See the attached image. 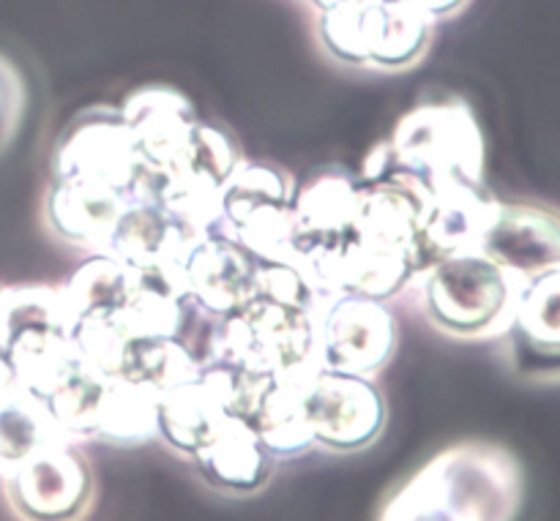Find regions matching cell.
I'll return each instance as SVG.
<instances>
[{
  "label": "cell",
  "mask_w": 560,
  "mask_h": 521,
  "mask_svg": "<svg viewBox=\"0 0 560 521\" xmlns=\"http://www.w3.org/2000/svg\"><path fill=\"white\" fill-rule=\"evenodd\" d=\"M523 497L525 475L512 451L463 442L410 475L377 521H514Z\"/></svg>",
  "instance_id": "obj_1"
},
{
  "label": "cell",
  "mask_w": 560,
  "mask_h": 521,
  "mask_svg": "<svg viewBox=\"0 0 560 521\" xmlns=\"http://www.w3.org/2000/svg\"><path fill=\"white\" fill-rule=\"evenodd\" d=\"M386 173L377 183H405L430 197L454 183H485V137L468 104L410 109L394 129Z\"/></svg>",
  "instance_id": "obj_2"
},
{
  "label": "cell",
  "mask_w": 560,
  "mask_h": 521,
  "mask_svg": "<svg viewBox=\"0 0 560 521\" xmlns=\"http://www.w3.org/2000/svg\"><path fill=\"white\" fill-rule=\"evenodd\" d=\"M523 279L481 249L441 257L413 287L427 322L454 339H495L512 322Z\"/></svg>",
  "instance_id": "obj_3"
},
{
  "label": "cell",
  "mask_w": 560,
  "mask_h": 521,
  "mask_svg": "<svg viewBox=\"0 0 560 521\" xmlns=\"http://www.w3.org/2000/svg\"><path fill=\"white\" fill-rule=\"evenodd\" d=\"M213 360L268 377H310L317 360L315 309L249 295L217 325Z\"/></svg>",
  "instance_id": "obj_4"
},
{
  "label": "cell",
  "mask_w": 560,
  "mask_h": 521,
  "mask_svg": "<svg viewBox=\"0 0 560 521\" xmlns=\"http://www.w3.org/2000/svg\"><path fill=\"white\" fill-rule=\"evenodd\" d=\"M293 194L288 173L271 164L238 162L222 186L224 229L257 262L295 265Z\"/></svg>",
  "instance_id": "obj_5"
},
{
  "label": "cell",
  "mask_w": 560,
  "mask_h": 521,
  "mask_svg": "<svg viewBox=\"0 0 560 521\" xmlns=\"http://www.w3.org/2000/svg\"><path fill=\"white\" fill-rule=\"evenodd\" d=\"M52 173L63 183L102 186L124 197L140 194L145 180L129 126L113 107H93L74 118L55 147Z\"/></svg>",
  "instance_id": "obj_6"
},
{
  "label": "cell",
  "mask_w": 560,
  "mask_h": 521,
  "mask_svg": "<svg viewBox=\"0 0 560 521\" xmlns=\"http://www.w3.org/2000/svg\"><path fill=\"white\" fill-rule=\"evenodd\" d=\"M315 328L320 369L375 377L397 347V320L383 300L359 295L317 300Z\"/></svg>",
  "instance_id": "obj_7"
},
{
  "label": "cell",
  "mask_w": 560,
  "mask_h": 521,
  "mask_svg": "<svg viewBox=\"0 0 560 521\" xmlns=\"http://www.w3.org/2000/svg\"><path fill=\"white\" fill-rule=\"evenodd\" d=\"M3 481L11 511L22 521H80L91 511V467L66 440L33 451Z\"/></svg>",
  "instance_id": "obj_8"
},
{
  "label": "cell",
  "mask_w": 560,
  "mask_h": 521,
  "mask_svg": "<svg viewBox=\"0 0 560 521\" xmlns=\"http://www.w3.org/2000/svg\"><path fill=\"white\" fill-rule=\"evenodd\" d=\"M304 407L315 446L334 453L372 446L386 426V402L372 377L317 369L306 380Z\"/></svg>",
  "instance_id": "obj_9"
},
{
  "label": "cell",
  "mask_w": 560,
  "mask_h": 521,
  "mask_svg": "<svg viewBox=\"0 0 560 521\" xmlns=\"http://www.w3.org/2000/svg\"><path fill=\"white\" fill-rule=\"evenodd\" d=\"M501 339L514 377L530 386H560V268L523 284Z\"/></svg>",
  "instance_id": "obj_10"
},
{
  "label": "cell",
  "mask_w": 560,
  "mask_h": 521,
  "mask_svg": "<svg viewBox=\"0 0 560 521\" xmlns=\"http://www.w3.org/2000/svg\"><path fill=\"white\" fill-rule=\"evenodd\" d=\"M257 260L241 249L224 227L195 233L180 260L178 282L186 300L222 320L255 289Z\"/></svg>",
  "instance_id": "obj_11"
},
{
  "label": "cell",
  "mask_w": 560,
  "mask_h": 521,
  "mask_svg": "<svg viewBox=\"0 0 560 521\" xmlns=\"http://www.w3.org/2000/svg\"><path fill=\"white\" fill-rule=\"evenodd\" d=\"M479 249L523 282L560 268V211L534 202H501Z\"/></svg>",
  "instance_id": "obj_12"
},
{
  "label": "cell",
  "mask_w": 560,
  "mask_h": 521,
  "mask_svg": "<svg viewBox=\"0 0 560 521\" xmlns=\"http://www.w3.org/2000/svg\"><path fill=\"white\" fill-rule=\"evenodd\" d=\"M120 118L129 126L137 156L148 175L173 173L197 120L189 98L175 87L162 85L140 87L126 96Z\"/></svg>",
  "instance_id": "obj_13"
},
{
  "label": "cell",
  "mask_w": 560,
  "mask_h": 521,
  "mask_svg": "<svg viewBox=\"0 0 560 521\" xmlns=\"http://www.w3.org/2000/svg\"><path fill=\"white\" fill-rule=\"evenodd\" d=\"M495 211L498 200L485 183H454L427 197L421 218L427 262L435 265L441 257L479 249Z\"/></svg>",
  "instance_id": "obj_14"
},
{
  "label": "cell",
  "mask_w": 560,
  "mask_h": 521,
  "mask_svg": "<svg viewBox=\"0 0 560 521\" xmlns=\"http://www.w3.org/2000/svg\"><path fill=\"white\" fill-rule=\"evenodd\" d=\"M191 462L211 489L241 497L266 489L277 459L262 448L260 437L244 418L228 415Z\"/></svg>",
  "instance_id": "obj_15"
},
{
  "label": "cell",
  "mask_w": 560,
  "mask_h": 521,
  "mask_svg": "<svg viewBox=\"0 0 560 521\" xmlns=\"http://www.w3.org/2000/svg\"><path fill=\"white\" fill-rule=\"evenodd\" d=\"M359 208V180L342 173L315 175L293 194V251L342 244Z\"/></svg>",
  "instance_id": "obj_16"
},
{
  "label": "cell",
  "mask_w": 560,
  "mask_h": 521,
  "mask_svg": "<svg viewBox=\"0 0 560 521\" xmlns=\"http://www.w3.org/2000/svg\"><path fill=\"white\" fill-rule=\"evenodd\" d=\"M126 200L129 197L102 186L55 180L44 200V222L58 240L98 254Z\"/></svg>",
  "instance_id": "obj_17"
},
{
  "label": "cell",
  "mask_w": 560,
  "mask_h": 521,
  "mask_svg": "<svg viewBox=\"0 0 560 521\" xmlns=\"http://www.w3.org/2000/svg\"><path fill=\"white\" fill-rule=\"evenodd\" d=\"M107 380L102 371L88 366L77 355L47 388L36 396L42 410L47 413L49 424L55 426L66 442L96 440L98 415H102Z\"/></svg>",
  "instance_id": "obj_18"
},
{
  "label": "cell",
  "mask_w": 560,
  "mask_h": 521,
  "mask_svg": "<svg viewBox=\"0 0 560 521\" xmlns=\"http://www.w3.org/2000/svg\"><path fill=\"white\" fill-rule=\"evenodd\" d=\"M310 377H271L252 415L246 418V424L260 437L262 448L277 462L304 457L306 451L315 448L304 407V388Z\"/></svg>",
  "instance_id": "obj_19"
},
{
  "label": "cell",
  "mask_w": 560,
  "mask_h": 521,
  "mask_svg": "<svg viewBox=\"0 0 560 521\" xmlns=\"http://www.w3.org/2000/svg\"><path fill=\"white\" fill-rule=\"evenodd\" d=\"M432 22L408 0H377L370 44L372 69L402 71L419 63L430 49Z\"/></svg>",
  "instance_id": "obj_20"
},
{
  "label": "cell",
  "mask_w": 560,
  "mask_h": 521,
  "mask_svg": "<svg viewBox=\"0 0 560 521\" xmlns=\"http://www.w3.org/2000/svg\"><path fill=\"white\" fill-rule=\"evenodd\" d=\"M156 402L159 393L153 388L124 377H109L96 440L118 448H135L156 440Z\"/></svg>",
  "instance_id": "obj_21"
},
{
  "label": "cell",
  "mask_w": 560,
  "mask_h": 521,
  "mask_svg": "<svg viewBox=\"0 0 560 521\" xmlns=\"http://www.w3.org/2000/svg\"><path fill=\"white\" fill-rule=\"evenodd\" d=\"M129 271L107 254H93L60 287L74 322L115 320L129 298Z\"/></svg>",
  "instance_id": "obj_22"
},
{
  "label": "cell",
  "mask_w": 560,
  "mask_h": 521,
  "mask_svg": "<svg viewBox=\"0 0 560 521\" xmlns=\"http://www.w3.org/2000/svg\"><path fill=\"white\" fill-rule=\"evenodd\" d=\"M197 371H200V364L191 358L180 339H126L115 377L142 382V386L162 393L178 382L191 380Z\"/></svg>",
  "instance_id": "obj_23"
},
{
  "label": "cell",
  "mask_w": 560,
  "mask_h": 521,
  "mask_svg": "<svg viewBox=\"0 0 560 521\" xmlns=\"http://www.w3.org/2000/svg\"><path fill=\"white\" fill-rule=\"evenodd\" d=\"M375 11L377 0H339L328 11H320L317 36H320L323 49L339 63L366 69Z\"/></svg>",
  "instance_id": "obj_24"
},
{
  "label": "cell",
  "mask_w": 560,
  "mask_h": 521,
  "mask_svg": "<svg viewBox=\"0 0 560 521\" xmlns=\"http://www.w3.org/2000/svg\"><path fill=\"white\" fill-rule=\"evenodd\" d=\"M55 440H63V437L49 424L42 404L20 388L0 407V475L14 470L22 459Z\"/></svg>",
  "instance_id": "obj_25"
},
{
  "label": "cell",
  "mask_w": 560,
  "mask_h": 521,
  "mask_svg": "<svg viewBox=\"0 0 560 521\" xmlns=\"http://www.w3.org/2000/svg\"><path fill=\"white\" fill-rule=\"evenodd\" d=\"M238 147H235L233 137L228 131L195 120L184 153H180V162L175 164L173 173L191 175L202 183L222 189L224 180L238 167Z\"/></svg>",
  "instance_id": "obj_26"
},
{
  "label": "cell",
  "mask_w": 560,
  "mask_h": 521,
  "mask_svg": "<svg viewBox=\"0 0 560 521\" xmlns=\"http://www.w3.org/2000/svg\"><path fill=\"white\" fill-rule=\"evenodd\" d=\"M252 295L277 300V304L301 306V309H315L317 306V295L312 293L310 282L290 262H257Z\"/></svg>",
  "instance_id": "obj_27"
},
{
  "label": "cell",
  "mask_w": 560,
  "mask_h": 521,
  "mask_svg": "<svg viewBox=\"0 0 560 521\" xmlns=\"http://www.w3.org/2000/svg\"><path fill=\"white\" fill-rule=\"evenodd\" d=\"M408 3H413L419 11H424L430 20H441V16L457 14L468 0H408Z\"/></svg>",
  "instance_id": "obj_28"
},
{
  "label": "cell",
  "mask_w": 560,
  "mask_h": 521,
  "mask_svg": "<svg viewBox=\"0 0 560 521\" xmlns=\"http://www.w3.org/2000/svg\"><path fill=\"white\" fill-rule=\"evenodd\" d=\"M16 391H20V382H16L14 366H11V360L0 353V407H3Z\"/></svg>",
  "instance_id": "obj_29"
},
{
  "label": "cell",
  "mask_w": 560,
  "mask_h": 521,
  "mask_svg": "<svg viewBox=\"0 0 560 521\" xmlns=\"http://www.w3.org/2000/svg\"><path fill=\"white\" fill-rule=\"evenodd\" d=\"M310 3L315 5L317 14H320V11H328V9H331V5H337L339 0H310Z\"/></svg>",
  "instance_id": "obj_30"
}]
</instances>
